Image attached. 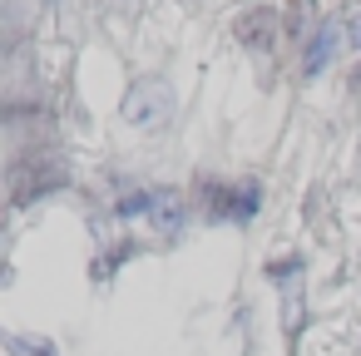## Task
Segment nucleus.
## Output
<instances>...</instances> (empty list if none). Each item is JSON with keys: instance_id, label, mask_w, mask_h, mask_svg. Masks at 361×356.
Wrapping results in <instances>:
<instances>
[{"instance_id": "6", "label": "nucleus", "mask_w": 361, "mask_h": 356, "mask_svg": "<svg viewBox=\"0 0 361 356\" xmlns=\"http://www.w3.org/2000/svg\"><path fill=\"white\" fill-rule=\"evenodd\" d=\"M302 267H307V262H302V257L292 252V257H272V262H267L262 272H267V282H272V287H292V282L302 277Z\"/></svg>"}, {"instance_id": "5", "label": "nucleus", "mask_w": 361, "mask_h": 356, "mask_svg": "<svg viewBox=\"0 0 361 356\" xmlns=\"http://www.w3.org/2000/svg\"><path fill=\"white\" fill-rule=\"evenodd\" d=\"M154 203H159V188H129L124 198H114V218H154Z\"/></svg>"}, {"instance_id": "2", "label": "nucleus", "mask_w": 361, "mask_h": 356, "mask_svg": "<svg viewBox=\"0 0 361 356\" xmlns=\"http://www.w3.org/2000/svg\"><path fill=\"white\" fill-rule=\"evenodd\" d=\"M213 218L218 223H238L247 228L257 213H262V183L257 178H243V183H228V188H213Z\"/></svg>"}, {"instance_id": "4", "label": "nucleus", "mask_w": 361, "mask_h": 356, "mask_svg": "<svg viewBox=\"0 0 361 356\" xmlns=\"http://www.w3.org/2000/svg\"><path fill=\"white\" fill-rule=\"evenodd\" d=\"M149 223L159 228V238H178L183 223H188V198L178 188H159V203H154V218Z\"/></svg>"}, {"instance_id": "7", "label": "nucleus", "mask_w": 361, "mask_h": 356, "mask_svg": "<svg viewBox=\"0 0 361 356\" xmlns=\"http://www.w3.org/2000/svg\"><path fill=\"white\" fill-rule=\"evenodd\" d=\"M6 346H11L16 356H60L55 341H45V336H6Z\"/></svg>"}, {"instance_id": "3", "label": "nucleus", "mask_w": 361, "mask_h": 356, "mask_svg": "<svg viewBox=\"0 0 361 356\" xmlns=\"http://www.w3.org/2000/svg\"><path fill=\"white\" fill-rule=\"evenodd\" d=\"M336 45H341V25H336V20H322V25L307 35V45H302V80L326 75L331 60H336Z\"/></svg>"}, {"instance_id": "1", "label": "nucleus", "mask_w": 361, "mask_h": 356, "mask_svg": "<svg viewBox=\"0 0 361 356\" xmlns=\"http://www.w3.org/2000/svg\"><path fill=\"white\" fill-rule=\"evenodd\" d=\"M119 114H124V124L139 129V134L164 129V124L173 119V90H169V80H159V75L134 80L129 94H124V104H119Z\"/></svg>"}, {"instance_id": "8", "label": "nucleus", "mask_w": 361, "mask_h": 356, "mask_svg": "<svg viewBox=\"0 0 361 356\" xmlns=\"http://www.w3.org/2000/svg\"><path fill=\"white\" fill-rule=\"evenodd\" d=\"M346 45H351V50H361V11L346 20Z\"/></svg>"}]
</instances>
